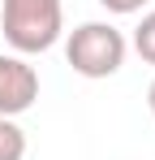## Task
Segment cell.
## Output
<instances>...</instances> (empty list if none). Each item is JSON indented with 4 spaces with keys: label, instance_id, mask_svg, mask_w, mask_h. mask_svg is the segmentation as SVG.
Returning <instances> with one entry per match:
<instances>
[{
    "label": "cell",
    "instance_id": "cell-1",
    "mask_svg": "<svg viewBox=\"0 0 155 160\" xmlns=\"http://www.w3.org/2000/svg\"><path fill=\"white\" fill-rule=\"evenodd\" d=\"M0 26H4V39L13 52L35 56V52H48L60 39L65 9H60V0H4Z\"/></svg>",
    "mask_w": 155,
    "mask_h": 160
},
{
    "label": "cell",
    "instance_id": "cell-2",
    "mask_svg": "<svg viewBox=\"0 0 155 160\" xmlns=\"http://www.w3.org/2000/svg\"><path fill=\"white\" fill-rule=\"evenodd\" d=\"M125 52L129 43L112 22H82L65 39V56H69L73 74H82V78H112L125 65Z\"/></svg>",
    "mask_w": 155,
    "mask_h": 160
},
{
    "label": "cell",
    "instance_id": "cell-3",
    "mask_svg": "<svg viewBox=\"0 0 155 160\" xmlns=\"http://www.w3.org/2000/svg\"><path fill=\"white\" fill-rule=\"evenodd\" d=\"M39 100V74L22 56L0 52V117H22Z\"/></svg>",
    "mask_w": 155,
    "mask_h": 160
},
{
    "label": "cell",
    "instance_id": "cell-4",
    "mask_svg": "<svg viewBox=\"0 0 155 160\" xmlns=\"http://www.w3.org/2000/svg\"><path fill=\"white\" fill-rule=\"evenodd\" d=\"M0 160H26V130L13 117H0Z\"/></svg>",
    "mask_w": 155,
    "mask_h": 160
},
{
    "label": "cell",
    "instance_id": "cell-5",
    "mask_svg": "<svg viewBox=\"0 0 155 160\" xmlns=\"http://www.w3.org/2000/svg\"><path fill=\"white\" fill-rule=\"evenodd\" d=\"M134 52L142 56L147 65H155V9L142 13V22L134 26Z\"/></svg>",
    "mask_w": 155,
    "mask_h": 160
},
{
    "label": "cell",
    "instance_id": "cell-6",
    "mask_svg": "<svg viewBox=\"0 0 155 160\" xmlns=\"http://www.w3.org/2000/svg\"><path fill=\"white\" fill-rule=\"evenodd\" d=\"M99 4L108 9V13H121V18H125V13H138L147 0H99Z\"/></svg>",
    "mask_w": 155,
    "mask_h": 160
},
{
    "label": "cell",
    "instance_id": "cell-7",
    "mask_svg": "<svg viewBox=\"0 0 155 160\" xmlns=\"http://www.w3.org/2000/svg\"><path fill=\"white\" fill-rule=\"evenodd\" d=\"M147 108H151V117H155V82L147 87Z\"/></svg>",
    "mask_w": 155,
    "mask_h": 160
}]
</instances>
